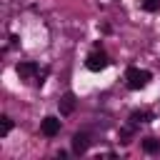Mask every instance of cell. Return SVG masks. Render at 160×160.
I'll return each instance as SVG.
<instances>
[{"label": "cell", "instance_id": "cell-1", "mask_svg": "<svg viewBox=\"0 0 160 160\" xmlns=\"http://www.w3.org/2000/svg\"><path fill=\"white\" fill-rule=\"evenodd\" d=\"M150 80H152L150 70H140V68H128L125 70V85L130 90H142V88H148Z\"/></svg>", "mask_w": 160, "mask_h": 160}, {"label": "cell", "instance_id": "cell-2", "mask_svg": "<svg viewBox=\"0 0 160 160\" xmlns=\"http://www.w3.org/2000/svg\"><path fill=\"white\" fill-rule=\"evenodd\" d=\"M85 65H88V70H92V72H100V70H105L108 65H110V60H108V55L100 50V45L88 55V60H85Z\"/></svg>", "mask_w": 160, "mask_h": 160}, {"label": "cell", "instance_id": "cell-3", "mask_svg": "<svg viewBox=\"0 0 160 160\" xmlns=\"http://www.w3.org/2000/svg\"><path fill=\"white\" fill-rule=\"evenodd\" d=\"M40 132H42L45 138H55V135L60 132V118H55V115L42 118V122H40Z\"/></svg>", "mask_w": 160, "mask_h": 160}, {"label": "cell", "instance_id": "cell-4", "mask_svg": "<svg viewBox=\"0 0 160 160\" xmlns=\"http://www.w3.org/2000/svg\"><path fill=\"white\" fill-rule=\"evenodd\" d=\"M15 72L20 75V80H32V78L40 72V68H38V62H32V60H25V62H18Z\"/></svg>", "mask_w": 160, "mask_h": 160}, {"label": "cell", "instance_id": "cell-5", "mask_svg": "<svg viewBox=\"0 0 160 160\" xmlns=\"http://www.w3.org/2000/svg\"><path fill=\"white\" fill-rule=\"evenodd\" d=\"M88 148H90L88 132H75V135H72V152H75V155H82Z\"/></svg>", "mask_w": 160, "mask_h": 160}, {"label": "cell", "instance_id": "cell-6", "mask_svg": "<svg viewBox=\"0 0 160 160\" xmlns=\"http://www.w3.org/2000/svg\"><path fill=\"white\" fill-rule=\"evenodd\" d=\"M58 108H60V115H70V112L75 110V95H72V92H65V95L60 98Z\"/></svg>", "mask_w": 160, "mask_h": 160}, {"label": "cell", "instance_id": "cell-7", "mask_svg": "<svg viewBox=\"0 0 160 160\" xmlns=\"http://www.w3.org/2000/svg\"><path fill=\"white\" fill-rule=\"evenodd\" d=\"M152 115L148 112V110H135V112H130V122L132 125H138V122H148Z\"/></svg>", "mask_w": 160, "mask_h": 160}, {"label": "cell", "instance_id": "cell-8", "mask_svg": "<svg viewBox=\"0 0 160 160\" xmlns=\"http://www.w3.org/2000/svg\"><path fill=\"white\" fill-rule=\"evenodd\" d=\"M142 150H145L148 155L158 152V150H160V140H155V138H145V140H142Z\"/></svg>", "mask_w": 160, "mask_h": 160}, {"label": "cell", "instance_id": "cell-9", "mask_svg": "<svg viewBox=\"0 0 160 160\" xmlns=\"http://www.w3.org/2000/svg\"><path fill=\"white\" fill-rule=\"evenodd\" d=\"M0 120H2V125H0V138H5V135H8L10 130H12V120H10L8 115H2Z\"/></svg>", "mask_w": 160, "mask_h": 160}, {"label": "cell", "instance_id": "cell-10", "mask_svg": "<svg viewBox=\"0 0 160 160\" xmlns=\"http://www.w3.org/2000/svg\"><path fill=\"white\" fill-rule=\"evenodd\" d=\"M140 5H142V10H148V12H155V10L160 8V0H140Z\"/></svg>", "mask_w": 160, "mask_h": 160}]
</instances>
